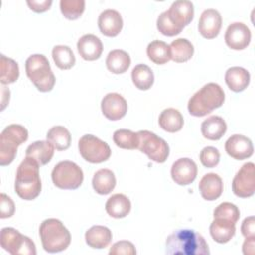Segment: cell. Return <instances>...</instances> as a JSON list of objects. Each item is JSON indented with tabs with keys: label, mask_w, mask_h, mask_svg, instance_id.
Wrapping results in <instances>:
<instances>
[{
	"label": "cell",
	"mask_w": 255,
	"mask_h": 255,
	"mask_svg": "<svg viewBox=\"0 0 255 255\" xmlns=\"http://www.w3.org/2000/svg\"><path fill=\"white\" fill-rule=\"evenodd\" d=\"M170 59L176 63H184L191 59L194 53V48L191 42L185 38L173 40L169 45Z\"/></svg>",
	"instance_id": "f1b7e54d"
},
{
	"label": "cell",
	"mask_w": 255,
	"mask_h": 255,
	"mask_svg": "<svg viewBox=\"0 0 255 255\" xmlns=\"http://www.w3.org/2000/svg\"><path fill=\"white\" fill-rule=\"evenodd\" d=\"M116 182L117 180L114 172L108 168H102L96 171L92 179L94 190L101 195H106L113 191Z\"/></svg>",
	"instance_id": "4316f807"
},
{
	"label": "cell",
	"mask_w": 255,
	"mask_h": 255,
	"mask_svg": "<svg viewBox=\"0 0 255 255\" xmlns=\"http://www.w3.org/2000/svg\"><path fill=\"white\" fill-rule=\"evenodd\" d=\"M227 126L225 121L219 116H211L201 124L202 135L210 140L220 139L226 132Z\"/></svg>",
	"instance_id": "484cf974"
},
{
	"label": "cell",
	"mask_w": 255,
	"mask_h": 255,
	"mask_svg": "<svg viewBox=\"0 0 255 255\" xmlns=\"http://www.w3.org/2000/svg\"><path fill=\"white\" fill-rule=\"evenodd\" d=\"M84 0H61L60 10L65 18L69 20H76L82 16L85 11Z\"/></svg>",
	"instance_id": "8d00e7d4"
},
{
	"label": "cell",
	"mask_w": 255,
	"mask_h": 255,
	"mask_svg": "<svg viewBox=\"0 0 255 255\" xmlns=\"http://www.w3.org/2000/svg\"><path fill=\"white\" fill-rule=\"evenodd\" d=\"M40 164L31 157H25L16 172L15 191L24 200H33L41 192L42 183L39 173Z\"/></svg>",
	"instance_id": "7a4b0ae2"
},
{
	"label": "cell",
	"mask_w": 255,
	"mask_h": 255,
	"mask_svg": "<svg viewBox=\"0 0 255 255\" xmlns=\"http://www.w3.org/2000/svg\"><path fill=\"white\" fill-rule=\"evenodd\" d=\"M170 174L173 181L178 185H188L196 178L197 165L192 159L182 157L172 163Z\"/></svg>",
	"instance_id": "4fadbf2b"
},
{
	"label": "cell",
	"mask_w": 255,
	"mask_h": 255,
	"mask_svg": "<svg viewBox=\"0 0 255 255\" xmlns=\"http://www.w3.org/2000/svg\"><path fill=\"white\" fill-rule=\"evenodd\" d=\"M0 68H1L0 82L2 85L12 84L18 80L19 66L16 61L2 54L1 61H0Z\"/></svg>",
	"instance_id": "e575fe53"
},
{
	"label": "cell",
	"mask_w": 255,
	"mask_h": 255,
	"mask_svg": "<svg viewBox=\"0 0 255 255\" xmlns=\"http://www.w3.org/2000/svg\"><path fill=\"white\" fill-rule=\"evenodd\" d=\"M55 147L48 140H37L26 149V156L35 159L40 165H45L52 159Z\"/></svg>",
	"instance_id": "cb8c5ba5"
},
{
	"label": "cell",
	"mask_w": 255,
	"mask_h": 255,
	"mask_svg": "<svg viewBox=\"0 0 255 255\" xmlns=\"http://www.w3.org/2000/svg\"><path fill=\"white\" fill-rule=\"evenodd\" d=\"M110 255H135L136 249L134 245L128 240H121L112 245L109 251Z\"/></svg>",
	"instance_id": "60d3db41"
},
{
	"label": "cell",
	"mask_w": 255,
	"mask_h": 255,
	"mask_svg": "<svg viewBox=\"0 0 255 255\" xmlns=\"http://www.w3.org/2000/svg\"><path fill=\"white\" fill-rule=\"evenodd\" d=\"M255 237L246 238L242 245V252L245 255H254L255 253Z\"/></svg>",
	"instance_id": "f6af8a7d"
},
{
	"label": "cell",
	"mask_w": 255,
	"mask_h": 255,
	"mask_svg": "<svg viewBox=\"0 0 255 255\" xmlns=\"http://www.w3.org/2000/svg\"><path fill=\"white\" fill-rule=\"evenodd\" d=\"M168 255H209L204 237L192 229H178L169 234L165 241Z\"/></svg>",
	"instance_id": "6da1fadb"
},
{
	"label": "cell",
	"mask_w": 255,
	"mask_h": 255,
	"mask_svg": "<svg viewBox=\"0 0 255 255\" xmlns=\"http://www.w3.org/2000/svg\"><path fill=\"white\" fill-rule=\"evenodd\" d=\"M199 159L203 166L207 168H212L219 163L220 153L217 148L213 146H206L200 151Z\"/></svg>",
	"instance_id": "ab89813d"
},
{
	"label": "cell",
	"mask_w": 255,
	"mask_h": 255,
	"mask_svg": "<svg viewBox=\"0 0 255 255\" xmlns=\"http://www.w3.org/2000/svg\"><path fill=\"white\" fill-rule=\"evenodd\" d=\"M146 54L148 59L157 65H163L170 60L169 45L163 41L154 40L147 45Z\"/></svg>",
	"instance_id": "d6a6232c"
},
{
	"label": "cell",
	"mask_w": 255,
	"mask_h": 255,
	"mask_svg": "<svg viewBox=\"0 0 255 255\" xmlns=\"http://www.w3.org/2000/svg\"><path fill=\"white\" fill-rule=\"evenodd\" d=\"M222 18L215 9H206L200 15L198 21V31L205 39L215 38L221 29Z\"/></svg>",
	"instance_id": "e0dca14e"
},
{
	"label": "cell",
	"mask_w": 255,
	"mask_h": 255,
	"mask_svg": "<svg viewBox=\"0 0 255 255\" xmlns=\"http://www.w3.org/2000/svg\"><path fill=\"white\" fill-rule=\"evenodd\" d=\"M106 65L110 72L114 74H123L128 71L130 65V57L126 51L116 49L108 54Z\"/></svg>",
	"instance_id": "f546056e"
},
{
	"label": "cell",
	"mask_w": 255,
	"mask_h": 255,
	"mask_svg": "<svg viewBox=\"0 0 255 255\" xmlns=\"http://www.w3.org/2000/svg\"><path fill=\"white\" fill-rule=\"evenodd\" d=\"M241 233L245 238L255 237V218L248 216L244 218L241 224Z\"/></svg>",
	"instance_id": "7bdbcfd3"
},
{
	"label": "cell",
	"mask_w": 255,
	"mask_h": 255,
	"mask_svg": "<svg viewBox=\"0 0 255 255\" xmlns=\"http://www.w3.org/2000/svg\"><path fill=\"white\" fill-rule=\"evenodd\" d=\"M26 74L35 87L42 93L53 90L56 78L48 59L42 54L31 55L25 63Z\"/></svg>",
	"instance_id": "5b68a950"
},
{
	"label": "cell",
	"mask_w": 255,
	"mask_h": 255,
	"mask_svg": "<svg viewBox=\"0 0 255 255\" xmlns=\"http://www.w3.org/2000/svg\"><path fill=\"white\" fill-rule=\"evenodd\" d=\"M103 115L111 121H118L124 118L128 112L126 99L118 93L107 94L101 103Z\"/></svg>",
	"instance_id": "5bb4252c"
},
{
	"label": "cell",
	"mask_w": 255,
	"mask_h": 255,
	"mask_svg": "<svg viewBox=\"0 0 255 255\" xmlns=\"http://www.w3.org/2000/svg\"><path fill=\"white\" fill-rule=\"evenodd\" d=\"M52 57L56 66L61 70H69L76 63L75 55L69 46H55L52 50Z\"/></svg>",
	"instance_id": "836d02e7"
},
{
	"label": "cell",
	"mask_w": 255,
	"mask_h": 255,
	"mask_svg": "<svg viewBox=\"0 0 255 255\" xmlns=\"http://www.w3.org/2000/svg\"><path fill=\"white\" fill-rule=\"evenodd\" d=\"M224 40L229 48L233 50H243L247 48L251 41L250 29L241 22L231 23L226 29Z\"/></svg>",
	"instance_id": "7c38bea8"
},
{
	"label": "cell",
	"mask_w": 255,
	"mask_h": 255,
	"mask_svg": "<svg viewBox=\"0 0 255 255\" xmlns=\"http://www.w3.org/2000/svg\"><path fill=\"white\" fill-rule=\"evenodd\" d=\"M98 26L103 35L107 37H116L123 29V18L118 11L107 9L100 14Z\"/></svg>",
	"instance_id": "ac0fdd59"
},
{
	"label": "cell",
	"mask_w": 255,
	"mask_h": 255,
	"mask_svg": "<svg viewBox=\"0 0 255 255\" xmlns=\"http://www.w3.org/2000/svg\"><path fill=\"white\" fill-rule=\"evenodd\" d=\"M53 183L61 189H77L84 180L82 168L75 162L63 160L57 163L52 170Z\"/></svg>",
	"instance_id": "52a82bcc"
},
{
	"label": "cell",
	"mask_w": 255,
	"mask_h": 255,
	"mask_svg": "<svg viewBox=\"0 0 255 255\" xmlns=\"http://www.w3.org/2000/svg\"><path fill=\"white\" fill-rule=\"evenodd\" d=\"M156 27H157V30L164 36H167V37H172V36H175L177 34H179L182 30L177 28L173 23L172 21L169 19L168 17V14L166 11L162 12L157 20H156Z\"/></svg>",
	"instance_id": "f35d334b"
},
{
	"label": "cell",
	"mask_w": 255,
	"mask_h": 255,
	"mask_svg": "<svg viewBox=\"0 0 255 255\" xmlns=\"http://www.w3.org/2000/svg\"><path fill=\"white\" fill-rule=\"evenodd\" d=\"M183 117L181 113L173 108L163 110L158 117L159 127L167 132L179 131L183 127Z\"/></svg>",
	"instance_id": "83f0119b"
},
{
	"label": "cell",
	"mask_w": 255,
	"mask_h": 255,
	"mask_svg": "<svg viewBox=\"0 0 255 255\" xmlns=\"http://www.w3.org/2000/svg\"><path fill=\"white\" fill-rule=\"evenodd\" d=\"M77 49L84 60L95 61L103 53V43L96 35L86 34L78 40Z\"/></svg>",
	"instance_id": "d6986e66"
},
{
	"label": "cell",
	"mask_w": 255,
	"mask_h": 255,
	"mask_svg": "<svg viewBox=\"0 0 255 255\" xmlns=\"http://www.w3.org/2000/svg\"><path fill=\"white\" fill-rule=\"evenodd\" d=\"M79 151L82 157L91 163H101L111 156L109 144L93 134H85L79 140Z\"/></svg>",
	"instance_id": "30bf717a"
},
{
	"label": "cell",
	"mask_w": 255,
	"mask_h": 255,
	"mask_svg": "<svg viewBox=\"0 0 255 255\" xmlns=\"http://www.w3.org/2000/svg\"><path fill=\"white\" fill-rule=\"evenodd\" d=\"M224 79L226 85L231 91L239 93L248 87L250 83V74L246 69L235 66L226 71Z\"/></svg>",
	"instance_id": "7402d4cb"
},
{
	"label": "cell",
	"mask_w": 255,
	"mask_h": 255,
	"mask_svg": "<svg viewBox=\"0 0 255 255\" xmlns=\"http://www.w3.org/2000/svg\"><path fill=\"white\" fill-rule=\"evenodd\" d=\"M233 193L241 198H247L255 192V165L253 162L244 163L232 180Z\"/></svg>",
	"instance_id": "8fae6325"
},
{
	"label": "cell",
	"mask_w": 255,
	"mask_h": 255,
	"mask_svg": "<svg viewBox=\"0 0 255 255\" xmlns=\"http://www.w3.org/2000/svg\"><path fill=\"white\" fill-rule=\"evenodd\" d=\"M15 212L14 201L5 193H1L0 199V217L2 219L11 217Z\"/></svg>",
	"instance_id": "b9f144b4"
},
{
	"label": "cell",
	"mask_w": 255,
	"mask_h": 255,
	"mask_svg": "<svg viewBox=\"0 0 255 255\" xmlns=\"http://www.w3.org/2000/svg\"><path fill=\"white\" fill-rule=\"evenodd\" d=\"M235 223L223 218H214L209 226V232L217 243H226L235 235Z\"/></svg>",
	"instance_id": "44dd1931"
},
{
	"label": "cell",
	"mask_w": 255,
	"mask_h": 255,
	"mask_svg": "<svg viewBox=\"0 0 255 255\" xmlns=\"http://www.w3.org/2000/svg\"><path fill=\"white\" fill-rule=\"evenodd\" d=\"M112 231L103 225H94L85 233L86 243L95 249L106 248L112 241Z\"/></svg>",
	"instance_id": "603a6c76"
},
{
	"label": "cell",
	"mask_w": 255,
	"mask_h": 255,
	"mask_svg": "<svg viewBox=\"0 0 255 255\" xmlns=\"http://www.w3.org/2000/svg\"><path fill=\"white\" fill-rule=\"evenodd\" d=\"M137 148L146 154L154 162L162 163L169 155V146L167 142L149 130H139Z\"/></svg>",
	"instance_id": "9c48e42d"
},
{
	"label": "cell",
	"mask_w": 255,
	"mask_h": 255,
	"mask_svg": "<svg viewBox=\"0 0 255 255\" xmlns=\"http://www.w3.org/2000/svg\"><path fill=\"white\" fill-rule=\"evenodd\" d=\"M46 137L57 150H66L71 145V133L63 126H55L51 128L48 130Z\"/></svg>",
	"instance_id": "1f68e13d"
},
{
	"label": "cell",
	"mask_w": 255,
	"mask_h": 255,
	"mask_svg": "<svg viewBox=\"0 0 255 255\" xmlns=\"http://www.w3.org/2000/svg\"><path fill=\"white\" fill-rule=\"evenodd\" d=\"M28 139V130L21 125L12 124L0 134V165H9L17 154L18 146Z\"/></svg>",
	"instance_id": "8992f818"
},
{
	"label": "cell",
	"mask_w": 255,
	"mask_h": 255,
	"mask_svg": "<svg viewBox=\"0 0 255 255\" xmlns=\"http://www.w3.org/2000/svg\"><path fill=\"white\" fill-rule=\"evenodd\" d=\"M113 140L117 146L123 149H135L138 146V135L130 129H117L113 134Z\"/></svg>",
	"instance_id": "d590c367"
},
{
	"label": "cell",
	"mask_w": 255,
	"mask_h": 255,
	"mask_svg": "<svg viewBox=\"0 0 255 255\" xmlns=\"http://www.w3.org/2000/svg\"><path fill=\"white\" fill-rule=\"evenodd\" d=\"M169 19L179 29H183L187 26L194 15L193 4L187 0L174 1L168 10H166Z\"/></svg>",
	"instance_id": "2e32d148"
},
{
	"label": "cell",
	"mask_w": 255,
	"mask_h": 255,
	"mask_svg": "<svg viewBox=\"0 0 255 255\" xmlns=\"http://www.w3.org/2000/svg\"><path fill=\"white\" fill-rule=\"evenodd\" d=\"M1 247L12 255H36L35 243L13 227H4L0 232Z\"/></svg>",
	"instance_id": "ba28073f"
},
{
	"label": "cell",
	"mask_w": 255,
	"mask_h": 255,
	"mask_svg": "<svg viewBox=\"0 0 255 255\" xmlns=\"http://www.w3.org/2000/svg\"><path fill=\"white\" fill-rule=\"evenodd\" d=\"M214 218H223L236 223L240 217L239 208L231 202H222L213 211Z\"/></svg>",
	"instance_id": "74e56055"
},
{
	"label": "cell",
	"mask_w": 255,
	"mask_h": 255,
	"mask_svg": "<svg viewBox=\"0 0 255 255\" xmlns=\"http://www.w3.org/2000/svg\"><path fill=\"white\" fill-rule=\"evenodd\" d=\"M39 234L44 250L49 253L61 252L71 243L70 231L57 218L45 219L40 225Z\"/></svg>",
	"instance_id": "277c9868"
},
{
	"label": "cell",
	"mask_w": 255,
	"mask_h": 255,
	"mask_svg": "<svg viewBox=\"0 0 255 255\" xmlns=\"http://www.w3.org/2000/svg\"><path fill=\"white\" fill-rule=\"evenodd\" d=\"M52 3H53L52 0H42V1L28 0L27 1L29 8L36 13H43V12L49 10Z\"/></svg>",
	"instance_id": "ee69618b"
},
{
	"label": "cell",
	"mask_w": 255,
	"mask_h": 255,
	"mask_svg": "<svg viewBox=\"0 0 255 255\" xmlns=\"http://www.w3.org/2000/svg\"><path fill=\"white\" fill-rule=\"evenodd\" d=\"M225 95L222 88L216 83H208L198 90L188 101L187 109L193 117H203L221 107Z\"/></svg>",
	"instance_id": "3957f363"
},
{
	"label": "cell",
	"mask_w": 255,
	"mask_h": 255,
	"mask_svg": "<svg viewBox=\"0 0 255 255\" xmlns=\"http://www.w3.org/2000/svg\"><path fill=\"white\" fill-rule=\"evenodd\" d=\"M105 207L110 216L114 218H124L129 213L131 203L125 194L116 193L107 200Z\"/></svg>",
	"instance_id": "d4e9b609"
},
{
	"label": "cell",
	"mask_w": 255,
	"mask_h": 255,
	"mask_svg": "<svg viewBox=\"0 0 255 255\" xmlns=\"http://www.w3.org/2000/svg\"><path fill=\"white\" fill-rule=\"evenodd\" d=\"M131 80L135 88L141 91H146L153 85V72L147 65L138 64L131 71Z\"/></svg>",
	"instance_id": "4dcf8cb0"
},
{
	"label": "cell",
	"mask_w": 255,
	"mask_h": 255,
	"mask_svg": "<svg viewBox=\"0 0 255 255\" xmlns=\"http://www.w3.org/2000/svg\"><path fill=\"white\" fill-rule=\"evenodd\" d=\"M225 151L234 159L242 160L253 154V144L250 138L242 134H233L225 141Z\"/></svg>",
	"instance_id": "9a60e30c"
},
{
	"label": "cell",
	"mask_w": 255,
	"mask_h": 255,
	"mask_svg": "<svg viewBox=\"0 0 255 255\" xmlns=\"http://www.w3.org/2000/svg\"><path fill=\"white\" fill-rule=\"evenodd\" d=\"M198 188L203 199L213 201L222 194L223 182L218 174L210 172L203 175L199 181Z\"/></svg>",
	"instance_id": "ffe728a7"
}]
</instances>
